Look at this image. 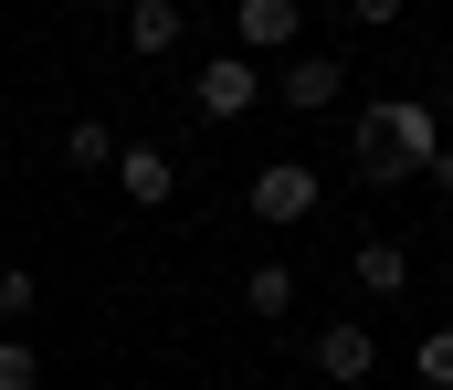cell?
<instances>
[{
    "instance_id": "7c38bea8",
    "label": "cell",
    "mask_w": 453,
    "mask_h": 390,
    "mask_svg": "<svg viewBox=\"0 0 453 390\" xmlns=\"http://www.w3.org/2000/svg\"><path fill=\"white\" fill-rule=\"evenodd\" d=\"M0 390H42V348L32 338H0Z\"/></svg>"
},
{
    "instance_id": "2e32d148",
    "label": "cell",
    "mask_w": 453,
    "mask_h": 390,
    "mask_svg": "<svg viewBox=\"0 0 453 390\" xmlns=\"http://www.w3.org/2000/svg\"><path fill=\"white\" fill-rule=\"evenodd\" d=\"M433 106H443V117H453V74H443V96H433Z\"/></svg>"
},
{
    "instance_id": "9c48e42d",
    "label": "cell",
    "mask_w": 453,
    "mask_h": 390,
    "mask_svg": "<svg viewBox=\"0 0 453 390\" xmlns=\"http://www.w3.org/2000/svg\"><path fill=\"white\" fill-rule=\"evenodd\" d=\"M358 285H369V295H401V285H411V243L369 233V243H358Z\"/></svg>"
},
{
    "instance_id": "ba28073f",
    "label": "cell",
    "mask_w": 453,
    "mask_h": 390,
    "mask_svg": "<svg viewBox=\"0 0 453 390\" xmlns=\"http://www.w3.org/2000/svg\"><path fill=\"white\" fill-rule=\"evenodd\" d=\"M180 32H190L180 0H137V11H127V42H137V53H180Z\"/></svg>"
},
{
    "instance_id": "8992f818",
    "label": "cell",
    "mask_w": 453,
    "mask_h": 390,
    "mask_svg": "<svg viewBox=\"0 0 453 390\" xmlns=\"http://www.w3.org/2000/svg\"><path fill=\"white\" fill-rule=\"evenodd\" d=\"M116 190H127L137 211H158V201L180 190V169H169V148H116Z\"/></svg>"
},
{
    "instance_id": "5bb4252c",
    "label": "cell",
    "mask_w": 453,
    "mask_h": 390,
    "mask_svg": "<svg viewBox=\"0 0 453 390\" xmlns=\"http://www.w3.org/2000/svg\"><path fill=\"white\" fill-rule=\"evenodd\" d=\"M422 390H453V327L422 338Z\"/></svg>"
},
{
    "instance_id": "8fae6325",
    "label": "cell",
    "mask_w": 453,
    "mask_h": 390,
    "mask_svg": "<svg viewBox=\"0 0 453 390\" xmlns=\"http://www.w3.org/2000/svg\"><path fill=\"white\" fill-rule=\"evenodd\" d=\"M32 306H42V285H32V274H21V264H0V338H11V327H21V317H32Z\"/></svg>"
},
{
    "instance_id": "277c9868",
    "label": "cell",
    "mask_w": 453,
    "mask_h": 390,
    "mask_svg": "<svg viewBox=\"0 0 453 390\" xmlns=\"http://www.w3.org/2000/svg\"><path fill=\"white\" fill-rule=\"evenodd\" d=\"M190 96H201V117H242V106L264 96V74H253L242 53H211V64L190 74Z\"/></svg>"
},
{
    "instance_id": "9a60e30c",
    "label": "cell",
    "mask_w": 453,
    "mask_h": 390,
    "mask_svg": "<svg viewBox=\"0 0 453 390\" xmlns=\"http://www.w3.org/2000/svg\"><path fill=\"white\" fill-rule=\"evenodd\" d=\"M422 180H433V190H443V201H453V148H443V158H433V169H422Z\"/></svg>"
},
{
    "instance_id": "7a4b0ae2",
    "label": "cell",
    "mask_w": 453,
    "mask_h": 390,
    "mask_svg": "<svg viewBox=\"0 0 453 390\" xmlns=\"http://www.w3.org/2000/svg\"><path fill=\"white\" fill-rule=\"evenodd\" d=\"M306 42V11L296 0H232V53L253 64V53H296Z\"/></svg>"
},
{
    "instance_id": "3957f363",
    "label": "cell",
    "mask_w": 453,
    "mask_h": 390,
    "mask_svg": "<svg viewBox=\"0 0 453 390\" xmlns=\"http://www.w3.org/2000/svg\"><path fill=\"white\" fill-rule=\"evenodd\" d=\"M317 190H327V180H317L306 158H274V169H253V222H274V233H285V222H306V211H317Z\"/></svg>"
},
{
    "instance_id": "6da1fadb",
    "label": "cell",
    "mask_w": 453,
    "mask_h": 390,
    "mask_svg": "<svg viewBox=\"0 0 453 390\" xmlns=\"http://www.w3.org/2000/svg\"><path fill=\"white\" fill-rule=\"evenodd\" d=\"M443 158V106L433 96H380L369 117H358V169L369 180H411V169H433Z\"/></svg>"
},
{
    "instance_id": "4fadbf2b",
    "label": "cell",
    "mask_w": 453,
    "mask_h": 390,
    "mask_svg": "<svg viewBox=\"0 0 453 390\" xmlns=\"http://www.w3.org/2000/svg\"><path fill=\"white\" fill-rule=\"evenodd\" d=\"M64 148H74V169H116V137H106V127H96V117H85V127L64 137Z\"/></svg>"
},
{
    "instance_id": "5b68a950",
    "label": "cell",
    "mask_w": 453,
    "mask_h": 390,
    "mask_svg": "<svg viewBox=\"0 0 453 390\" xmlns=\"http://www.w3.org/2000/svg\"><path fill=\"white\" fill-rule=\"evenodd\" d=\"M338 85H348V64H338V53H296L274 96H285L296 117H327V106H338Z\"/></svg>"
},
{
    "instance_id": "52a82bcc",
    "label": "cell",
    "mask_w": 453,
    "mask_h": 390,
    "mask_svg": "<svg viewBox=\"0 0 453 390\" xmlns=\"http://www.w3.org/2000/svg\"><path fill=\"white\" fill-rule=\"evenodd\" d=\"M317 370H327V380H369V370H380V338H369V327H327V338H317Z\"/></svg>"
},
{
    "instance_id": "30bf717a",
    "label": "cell",
    "mask_w": 453,
    "mask_h": 390,
    "mask_svg": "<svg viewBox=\"0 0 453 390\" xmlns=\"http://www.w3.org/2000/svg\"><path fill=\"white\" fill-rule=\"evenodd\" d=\"M242 306H253V317L274 327V317L296 306V274H285V264H253V274H242Z\"/></svg>"
}]
</instances>
